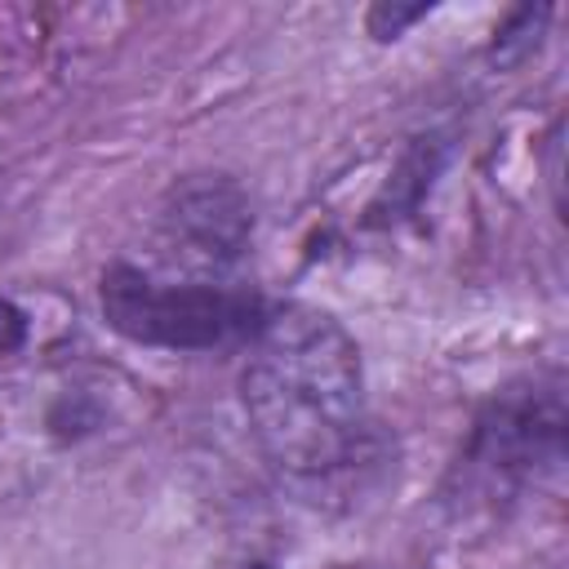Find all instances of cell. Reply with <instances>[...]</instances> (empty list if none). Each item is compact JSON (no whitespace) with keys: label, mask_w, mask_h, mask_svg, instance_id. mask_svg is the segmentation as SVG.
I'll return each mask as SVG.
<instances>
[{"label":"cell","mask_w":569,"mask_h":569,"mask_svg":"<svg viewBox=\"0 0 569 569\" xmlns=\"http://www.w3.org/2000/svg\"><path fill=\"white\" fill-rule=\"evenodd\" d=\"M240 409L258 453L293 485H333L373 462L360 342L316 302H271L244 351Z\"/></svg>","instance_id":"6da1fadb"},{"label":"cell","mask_w":569,"mask_h":569,"mask_svg":"<svg viewBox=\"0 0 569 569\" xmlns=\"http://www.w3.org/2000/svg\"><path fill=\"white\" fill-rule=\"evenodd\" d=\"M565 462L569 378L560 360H547L507 378L476 405L436 498L453 516H507L525 498L551 489Z\"/></svg>","instance_id":"7a4b0ae2"},{"label":"cell","mask_w":569,"mask_h":569,"mask_svg":"<svg viewBox=\"0 0 569 569\" xmlns=\"http://www.w3.org/2000/svg\"><path fill=\"white\" fill-rule=\"evenodd\" d=\"M271 298L240 280H196V276H156L138 262H107L98 276V316L102 325L147 351L204 356L222 347H249L267 320Z\"/></svg>","instance_id":"3957f363"},{"label":"cell","mask_w":569,"mask_h":569,"mask_svg":"<svg viewBox=\"0 0 569 569\" xmlns=\"http://www.w3.org/2000/svg\"><path fill=\"white\" fill-rule=\"evenodd\" d=\"M253 231L258 213L244 182L218 169L173 178L156 204V244L164 262L196 280H231L253 249Z\"/></svg>","instance_id":"277c9868"},{"label":"cell","mask_w":569,"mask_h":569,"mask_svg":"<svg viewBox=\"0 0 569 569\" xmlns=\"http://www.w3.org/2000/svg\"><path fill=\"white\" fill-rule=\"evenodd\" d=\"M449 160H453V133L449 129H418L400 147V156L391 160L373 200L365 204V218H360L365 231H396V227L413 222L422 213V204L431 200Z\"/></svg>","instance_id":"5b68a950"},{"label":"cell","mask_w":569,"mask_h":569,"mask_svg":"<svg viewBox=\"0 0 569 569\" xmlns=\"http://www.w3.org/2000/svg\"><path fill=\"white\" fill-rule=\"evenodd\" d=\"M556 18V4H516L507 9L498 22H493V36H489V62L498 71H516L525 67L538 49H542V36Z\"/></svg>","instance_id":"8992f818"},{"label":"cell","mask_w":569,"mask_h":569,"mask_svg":"<svg viewBox=\"0 0 569 569\" xmlns=\"http://www.w3.org/2000/svg\"><path fill=\"white\" fill-rule=\"evenodd\" d=\"M436 13L431 0H418V4H405V0H373L365 9V36H373L378 44H391L400 40L405 31H413L418 22H427Z\"/></svg>","instance_id":"52a82bcc"},{"label":"cell","mask_w":569,"mask_h":569,"mask_svg":"<svg viewBox=\"0 0 569 569\" xmlns=\"http://www.w3.org/2000/svg\"><path fill=\"white\" fill-rule=\"evenodd\" d=\"M27 342H31V316H27V307H18L13 298L0 293V360L18 356Z\"/></svg>","instance_id":"ba28073f"},{"label":"cell","mask_w":569,"mask_h":569,"mask_svg":"<svg viewBox=\"0 0 569 569\" xmlns=\"http://www.w3.org/2000/svg\"><path fill=\"white\" fill-rule=\"evenodd\" d=\"M240 569H280V565H271V560H244Z\"/></svg>","instance_id":"9c48e42d"}]
</instances>
